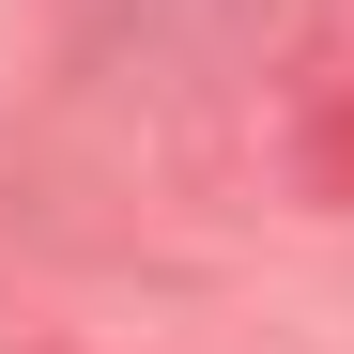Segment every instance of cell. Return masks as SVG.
<instances>
[{
	"instance_id": "6da1fadb",
	"label": "cell",
	"mask_w": 354,
	"mask_h": 354,
	"mask_svg": "<svg viewBox=\"0 0 354 354\" xmlns=\"http://www.w3.org/2000/svg\"><path fill=\"white\" fill-rule=\"evenodd\" d=\"M277 0H93L77 16V62L93 77H216V62H247Z\"/></svg>"
}]
</instances>
